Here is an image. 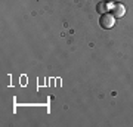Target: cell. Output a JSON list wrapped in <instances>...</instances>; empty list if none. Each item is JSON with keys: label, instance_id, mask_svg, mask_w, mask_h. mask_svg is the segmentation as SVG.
<instances>
[{"label": "cell", "instance_id": "cell-1", "mask_svg": "<svg viewBox=\"0 0 133 127\" xmlns=\"http://www.w3.org/2000/svg\"><path fill=\"white\" fill-rule=\"evenodd\" d=\"M99 24H101V27L104 30H109V28H112L115 25V16L111 12H107V14H102L101 15V18H99Z\"/></svg>", "mask_w": 133, "mask_h": 127}, {"label": "cell", "instance_id": "cell-2", "mask_svg": "<svg viewBox=\"0 0 133 127\" xmlns=\"http://www.w3.org/2000/svg\"><path fill=\"white\" fill-rule=\"evenodd\" d=\"M114 6V3L111 2V0H107V2H101V3H98V6H96V10L99 12L101 15L102 14H107V12H109V9Z\"/></svg>", "mask_w": 133, "mask_h": 127}, {"label": "cell", "instance_id": "cell-3", "mask_svg": "<svg viewBox=\"0 0 133 127\" xmlns=\"http://www.w3.org/2000/svg\"><path fill=\"white\" fill-rule=\"evenodd\" d=\"M111 12H112V15H114V16L121 18V16L126 14V9H124L123 5H120V3H114V6L111 8Z\"/></svg>", "mask_w": 133, "mask_h": 127}]
</instances>
